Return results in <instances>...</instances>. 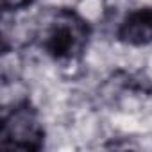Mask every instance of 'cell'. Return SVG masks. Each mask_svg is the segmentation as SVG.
Masks as SVG:
<instances>
[{
    "mask_svg": "<svg viewBox=\"0 0 152 152\" xmlns=\"http://www.w3.org/2000/svg\"><path fill=\"white\" fill-rule=\"evenodd\" d=\"M45 141V129L38 113L29 102L16 104L4 115L0 125V145L18 150H39Z\"/></svg>",
    "mask_w": 152,
    "mask_h": 152,
    "instance_id": "cell-2",
    "label": "cell"
},
{
    "mask_svg": "<svg viewBox=\"0 0 152 152\" xmlns=\"http://www.w3.org/2000/svg\"><path fill=\"white\" fill-rule=\"evenodd\" d=\"M118 39L125 45L141 47L152 43V7L129 13L118 27Z\"/></svg>",
    "mask_w": 152,
    "mask_h": 152,
    "instance_id": "cell-3",
    "label": "cell"
},
{
    "mask_svg": "<svg viewBox=\"0 0 152 152\" xmlns=\"http://www.w3.org/2000/svg\"><path fill=\"white\" fill-rule=\"evenodd\" d=\"M32 4V0H2V7L6 11H18Z\"/></svg>",
    "mask_w": 152,
    "mask_h": 152,
    "instance_id": "cell-4",
    "label": "cell"
},
{
    "mask_svg": "<svg viewBox=\"0 0 152 152\" xmlns=\"http://www.w3.org/2000/svg\"><path fill=\"white\" fill-rule=\"evenodd\" d=\"M39 47L59 63H73L81 59L88 39V22L70 9H56L50 13L36 32Z\"/></svg>",
    "mask_w": 152,
    "mask_h": 152,
    "instance_id": "cell-1",
    "label": "cell"
}]
</instances>
